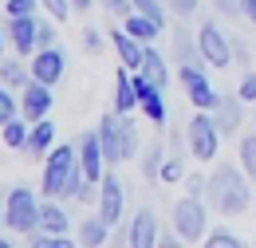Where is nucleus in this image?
Here are the masks:
<instances>
[{
    "instance_id": "9d476101",
    "label": "nucleus",
    "mask_w": 256,
    "mask_h": 248,
    "mask_svg": "<svg viewBox=\"0 0 256 248\" xmlns=\"http://www.w3.org/2000/svg\"><path fill=\"white\" fill-rule=\"evenodd\" d=\"M28 71H32V79L56 87V83L64 79V71H67V56L56 48V44H52V48H40V52L32 56V63H28Z\"/></svg>"
},
{
    "instance_id": "1a4fd4ad",
    "label": "nucleus",
    "mask_w": 256,
    "mask_h": 248,
    "mask_svg": "<svg viewBox=\"0 0 256 248\" xmlns=\"http://www.w3.org/2000/svg\"><path fill=\"white\" fill-rule=\"evenodd\" d=\"M98 217L106 220V224H118L122 217V205H126V189L118 182V174H102V182H98Z\"/></svg>"
},
{
    "instance_id": "ea45409f",
    "label": "nucleus",
    "mask_w": 256,
    "mask_h": 248,
    "mask_svg": "<svg viewBox=\"0 0 256 248\" xmlns=\"http://www.w3.org/2000/svg\"><path fill=\"white\" fill-rule=\"evenodd\" d=\"M213 8L228 16V20H236V16H244V8H240V0H213Z\"/></svg>"
},
{
    "instance_id": "72a5a7b5",
    "label": "nucleus",
    "mask_w": 256,
    "mask_h": 248,
    "mask_svg": "<svg viewBox=\"0 0 256 248\" xmlns=\"http://www.w3.org/2000/svg\"><path fill=\"white\" fill-rule=\"evenodd\" d=\"M201 244H209V248H236L240 244V236H236V232H205V240H201Z\"/></svg>"
},
{
    "instance_id": "cd10ccee",
    "label": "nucleus",
    "mask_w": 256,
    "mask_h": 248,
    "mask_svg": "<svg viewBox=\"0 0 256 248\" xmlns=\"http://www.w3.org/2000/svg\"><path fill=\"white\" fill-rule=\"evenodd\" d=\"M236 162H240V170H244V174H248V178L256 182V130L240 138V150H236Z\"/></svg>"
},
{
    "instance_id": "7ed1b4c3",
    "label": "nucleus",
    "mask_w": 256,
    "mask_h": 248,
    "mask_svg": "<svg viewBox=\"0 0 256 248\" xmlns=\"http://www.w3.org/2000/svg\"><path fill=\"white\" fill-rule=\"evenodd\" d=\"M75 170H79V150L75 146H52V154L44 158V178H40L44 197H64Z\"/></svg>"
},
{
    "instance_id": "4c0bfd02",
    "label": "nucleus",
    "mask_w": 256,
    "mask_h": 248,
    "mask_svg": "<svg viewBox=\"0 0 256 248\" xmlns=\"http://www.w3.org/2000/svg\"><path fill=\"white\" fill-rule=\"evenodd\" d=\"M166 8H170L178 20H190L193 12H197V0H166Z\"/></svg>"
},
{
    "instance_id": "37998d69",
    "label": "nucleus",
    "mask_w": 256,
    "mask_h": 248,
    "mask_svg": "<svg viewBox=\"0 0 256 248\" xmlns=\"http://www.w3.org/2000/svg\"><path fill=\"white\" fill-rule=\"evenodd\" d=\"M240 8H244V20L256 24V0H240Z\"/></svg>"
},
{
    "instance_id": "f03ea898",
    "label": "nucleus",
    "mask_w": 256,
    "mask_h": 248,
    "mask_svg": "<svg viewBox=\"0 0 256 248\" xmlns=\"http://www.w3.org/2000/svg\"><path fill=\"white\" fill-rule=\"evenodd\" d=\"M174 232L182 236V244H201L209 232V205L201 193L178 197L174 201Z\"/></svg>"
},
{
    "instance_id": "f3484780",
    "label": "nucleus",
    "mask_w": 256,
    "mask_h": 248,
    "mask_svg": "<svg viewBox=\"0 0 256 248\" xmlns=\"http://www.w3.org/2000/svg\"><path fill=\"white\" fill-rule=\"evenodd\" d=\"M40 228L44 232H71V217H67V209L60 205V197L40 201Z\"/></svg>"
},
{
    "instance_id": "c756f323",
    "label": "nucleus",
    "mask_w": 256,
    "mask_h": 248,
    "mask_svg": "<svg viewBox=\"0 0 256 248\" xmlns=\"http://www.w3.org/2000/svg\"><path fill=\"white\" fill-rule=\"evenodd\" d=\"M182 178H186V154H170L162 162V182L174 186V182H182Z\"/></svg>"
},
{
    "instance_id": "2f4dec72",
    "label": "nucleus",
    "mask_w": 256,
    "mask_h": 248,
    "mask_svg": "<svg viewBox=\"0 0 256 248\" xmlns=\"http://www.w3.org/2000/svg\"><path fill=\"white\" fill-rule=\"evenodd\" d=\"M16 114H20V102L12 98V87L0 83V126L8 122V118H16Z\"/></svg>"
},
{
    "instance_id": "5701e85b",
    "label": "nucleus",
    "mask_w": 256,
    "mask_h": 248,
    "mask_svg": "<svg viewBox=\"0 0 256 248\" xmlns=\"http://www.w3.org/2000/svg\"><path fill=\"white\" fill-rule=\"evenodd\" d=\"M28 130H32V122L24 114H16V118H8V122L0 126V138H4L8 150H24L28 146Z\"/></svg>"
},
{
    "instance_id": "6ab92c4d",
    "label": "nucleus",
    "mask_w": 256,
    "mask_h": 248,
    "mask_svg": "<svg viewBox=\"0 0 256 248\" xmlns=\"http://www.w3.org/2000/svg\"><path fill=\"white\" fill-rule=\"evenodd\" d=\"M114 110H118V114H134V110H138V91H134L130 67H122V71L114 75Z\"/></svg>"
},
{
    "instance_id": "a211bd4d",
    "label": "nucleus",
    "mask_w": 256,
    "mask_h": 248,
    "mask_svg": "<svg viewBox=\"0 0 256 248\" xmlns=\"http://www.w3.org/2000/svg\"><path fill=\"white\" fill-rule=\"evenodd\" d=\"M52 146H56V126H52V118H40V122H32V130H28V154L32 158H48L52 154Z\"/></svg>"
},
{
    "instance_id": "aec40b11",
    "label": "nucleus",
    "mask_w": 256,
    "mask_h": 248,
    "mask_svg": "<svg viewBox=\"0 0 256 248\" xmlns=\"http://www.w3.org/2000/svg\"><path fill=\"white\" fill-rule=\"evenodd\" d=\"M138 71H142L150 83H158L162 91L170 87V63H166V56H162L158 48H150V44H146V60H142V67H138Z\"/></svg>"
},
{
    "instance_id": "0eeeda50",
    "label": "nucleus",
    "mask_w": 256,
    "mask_h": 248,
    "mask_svg": "<svg viewBox=\"0 0 256 248\" xmlns=\"http://www.w3.org/2000/svg\"><path fill=\"white\" fill-rule=\"evenodd\" d=\"M197 48H201V60L209 67H217V71H228L236 63L232 60V40H228V32H221L217 20H205L197 28Z\"/></svg>"
},
{
    "instance_id": "ddd939ff",
    "label": "nucleus",
    "mask_w": 256,
    "mask_h": 248,
    "mask_svg": "<svg viewBox=\"0 0 256 248\" xmlns=\"http://www.w3.org/2000/svg\"><path fill=\"white\" fill-rule=\"evenodd\" d=\"M36 24H40V16H8V40H12V48H16V56L24 60V56H36Z\"/></svg>"
},
{
    "instance_id": "393cba45",
    "label": "nucleus",
    "mask_w": 256,
    "mask_h": 248,
    "mask_svg": "<svg viewBox=\"0 0 256 248\" xmlns=\"http://www.w3.org/2000/svg\"><path fill=\"white\" fill-rule=\"evenodd\" d=\"M28 79H32V71H28V67H24L20 60H4V63H0V83H4V87L20 91Z\"/></svg>"
},
{
    "instance_id": "c9c22d12",
    "label": "nucleus",
    "mask_w": 256,
    "mask_h": 248,
    "mask_svg": "<svg viewBox=\"0 0 256 248\" xmlns=\"http://www.w3.org/2000/svg\"><path fill=\"white\" fill-rule=\"evenodd\" d=\"M40 0H8L4 4V16H36Z\"/></svg>"
},
{
    "instance_id": "f704fd0d",
    "label": "nucleus",
    "mask_w": 256,
    "mask_h": 248,
    "mask_svg": "<svg viewBox=\"0 0 256 248\" xmlns=\"http://www.w3.org/2000/svg\"><path fill=\"white\" fill-rule=\"evenodd\" d=\"M56 24H60V20H40V24H36V44H40V48H52V44H56ZM40 48H36V52H40Z\"/></svg>"
},
{
    "instance_id": "8fccbe9b",
    "label": "nucleus",
    "mask_w": 256,
    "mask_h": 248,
    "mask_svg": "<svg viewBox=\"0 0 256 248\" xmlns=\"http://www.w3.org/2000/svg\"><path fill=\"white\" fill-rule=\"evenodd\" d=\"M252 122H256V118H252Z\"/></svg>"
},
{
    "instance_id": "a19ab883",
    "label": "nucleus",
    "mask_w": 256,
    "mask_h": 248,
    "mask_svg": "<svg viewBox=\"0 0 256 248\" xmlns=\"http://www.w3.org/2000/svg\"><path fill=\"white\" fill-rule=\"evenodd\" d=\"M236 94H240L244 102H256V71H248V75L240 79V87H236Z\"/></svg>"
},
{
    "instance_id": "58836bf2",
    "label": "nucleus",
    "mask_w": 256,
    "mask_h": 248,
    "mask_svg": "<svg viewBox=\"0 0 256 248\" xmlns=\"http://www.w3.org/2000/svg\"><path fill=\"white\" fill-rule=\"evenodd\" d=\"M102 8H106L110 16H118V20H126L130 12H134V4H130V0H102Z\"/></svg>"
},
{
    "instance_id": "c85d7f7f",
    "label": "nucleus",
    "mask_w": 256,
    "mask_h": 248,
    "mask_svg": "<svg viewBox=\"0 0 256 248\" xmlns=\"http://www.w3.org/2000/svg\"><path fill=\"white\" fill-rule=\"evenodd\" d=\"M142 154V138H138V126H134V118L130 114H122V158H138Z\"/></svg>"
},
{
    "instance_id": "39448f33",
    "label": "nucleus",
    "mask_w": 256,
    "mask_h": 248,
    "mask_svg": "<svg viewBox=\"0 0 256 248\" xmlns=\"http://www.w3.org/2000/svg\"><path fill=\"white\" fill-rule=\"evenodd\" d=\"M4 224L12 232H20V236H28V232L40 228V201H36V193L28 186H16L8 193V201H4Z\"/></svg>"
},
{
    "instance_id": "7c9ffc66",
    "label": "nucleus",
    "mask_w": 256,
    "mask_h": 248,
    "mask_svg": "<svg viewBox=\"0 0 256 248\" xmlns=\"http://www.w3.org/2000/svg\"><path fill=\"white\" fill-rule=\"evenodd\" d=\"M130 4H134V12H146L150 20H158L166 28V0H130Z\"/></svg>"
},
{
    "instance_id": "e433bc0d",
    "label": "nucleus",
    "mask_w": 256,
    "mask_h": 248,
    "mask_svg": "<svg viewBox=\"0 0 256 248\" xmlns=\"http://www.w3.org/2000/svg\"><path fill=\"white\" fill-rule=\"evenodd\" d=\"M83 52H87V56H98V52H102V32L98 28H83Z\"/></svg>"
},
{
    "instance_id": "b1692460",
    "label": "nucleus",
    "mask_w": 256,
    "mask_h": 248,
    "mask_svg": "<svg viewBox=\"0 0 256 248\" xmlns=\"http://www.w3.org/2000/svg\"><path fill=\"white\" fill-rule=\"evenodd\" d=\"M162 162H166V142H150L142 150V178L146 182H162Z\"/></svg>"
},
{
    "instance_id": "c03bdc74",
    "label": "nucleus",
    "mask_w": 256,
    "mask_h": 248,
    "mask_svg": "<svg viewBox=\"0 0 256 248\" xmlns=\"http://www.w3.org/2000/svg\"><path fill=\"white\" fill-rule=\"evenodd\" d=\"M190 193H201V197H205V178H201V174L190 178Z\"/></svg>"
},
{
    "instance_id": "bb28decb",
    "label": "nucleus",
    "mask_w": 256,
    "mask_h": 248,
    "mask_svg": "<svg viewBox=\"0 0 256 248\" xmlns=\"http://www.w3.org/2000/svg\"><path fill=\"white\" fill-rule=\"evenodd\" d=\"M24 240L32 248H71V232H44V228H36Z\"/></svg>"
},
{
    "instance_id": "79ce46f5",
    "label": "nucleus",
    "mask_w": 256,
    "mask_h": 248,
    "mask_svg": "<svg viewBox=\"0 0 256 248\" xmlns=\"http://www.w3.org/2000/svg\"><path fill=\"white\" fill-rule=\"evenodd\" d=\"M232 60H236V63H248V48L240 44V36H232Z\"/></svg>"
},
{
    "instance_id": "dca6fc26",
    "label": "nucleus",
    "mask_w": 256,
    "mask_h": 248,
    "mask_svg": "<svg viewBox=\"0 0 256 248\" xmlns=\"http://www.w3.org/2000/svg\"><path fill=\"white\" fill-rule=\"evenodd\" d=\"M110 44H114V52H118L122 67H130V71L142 67V60H146V44H142V40H134L126 28H114V32H110Z\"/></svg>"
},
{
    "instance_id": "09e8293b",
    "label": "nucleus",
    "mask_w": 256,
    "mask_h": 248,
    "mask_svg": "<svg viewBox=\"0 0 256 248\" xmlns=\"http://www.w3.org/2000/svg\"><path fill=\"white\" fill-rule=\"evenodd\" d=\"M0 52H4V36H0Z\"/></svg>"
},
{
    "instance_id": "412c9836",
    "label": "nucleus",
    "mask_w": 256,
    "mask_h": 248,
    "mask_svg": "<svg viewBox=\"0 0 256 248\" xmlns=\"http://www.w3.org/2000/svg\"><path fill=\"white\" fill-rule=\"evenodd\" d=\"M122 28H126L130 36H134V40H142V44H154L162 32H166V28L158 24V20H150L146 12H130L126 20H122Z\"/></svg>"
},
{
    "instance_id": "49530a36",
    "label": "nucleus",
    "mask_w": 256,
    "mask_h": 248,
    "mask_svg": "<svg viewBox=\"0 0 256 248\" xmlns=\"http://www.w3.org/2000/svg\"><path fill=\"white\" fill-rule=\"evenodd\" d=\"M8 244H12V240H8V236H0V248H8Z\"/></svg>"
},
{
    "instance_id": "2eb2a0df",
    "label": "nucleus",
    "mask_w": 256,
    "mask_h": 248,
    "mask_svg": "<svg viewBox=\"0 0 256 248\" xmlns=\"http://www.w3.org/2000/svg\"><path fill=\"white\" fill-rule=\"evenodd\" d=\"M126 244L130 248H154L158 244V217H154V209H138L134 213V220L126 228Z\"/></svg>"
},
{
    "instance_id": "f8f14e48",
    "label": "nucleus",
    "mask_w": 256,
    "mask_h": 248,
    "mask_svg": "<svg viewBox=\"0 0 256 248\" xmlns=\"http://www.w3.org/2000/svg\"><path fill=\"white\" fill-rule=\"evenodd\" d=\"M106 166V154H102V142H98V130L91 134H83L79 138V170H83V178L87 182H102V170Z\"/></svg>"
},
{
    "instance_id": "4be33fe9",
    "label": "nucleus",
    "mask_w": 256,
    "mask_h": 248,
    "mask_svg": "<svg viewBox=\"0 0 256 248\" xmlns=\"http://www.w3.org/2000/svg\"><path fill=\"white\" fill-rule=\"evenodd\" d=\"M75 240H79V244H87V248H98V244H106V240H110V224H106V220H102V217L95 213V217H87L83 224H79Z\"/></svg>"
},
{
    "instance_id": "20e7f679",
    "label": "nucleus",
    "mask_w": 256,
    "mask_h": 248,
    "mask_svg": "<svg viewBox=\"0 0 256 248\" xmlns=\"http://www.w3.org/2000/svg\"><path fill=\"white\" fill-rule=\"evenodd\" d=\"M221 130L213 122V110H193V118L186 122V142H190V154L197 162H213L221 150Z\"/></svg>"
},
{
    "instance_id": "6e6552de",
    "label": "nucleus",
    "mask_w": 256,
    "mask_h": 248,
    "mask_svg": "<svg viewBox=\"0 0 256 248\" xmlns=\"http://www.w3.org/2000/svg\"><path fill=\"white\" fill-rule=\"evenodd\" d=\"M52 106H56V98H52V87H48V83L28 79V83L20 87V114H24L28 122L48 118V114H52Z\"/></svg>"
},
{
    "instance_id": "4468645a",
    "label": "nucleus",
    "mask_w": 256,
    "mask_h": 248,
    "mask_svg": "<svg viewBox=\"0 0 256 248\" xmlns=\"http://www.w3.org/2000/svg\"><path fill=\"white\" fill-rule=\"evenodd\" d=\"M213 122L221 134H236L244 126V98L240 94H221L217 106H213Z\"/></svg>"
},
{
    "instance_id": "de8ad7c7",
    "label": "nucleus",
    "mask_w": 256,
    "mask_h": 248,
    "mask_svg": "<svg viewBox=\"0 0 256 248\" xmlns=\"http://www.w3.org/2000/svg\"><path fill=\"white\" fill-rule=\"evenodd\" d=\"M0 224H4V205H0Z\"/></svg>"
},
{
    "instance_id": "423d86ee",
    "label": "nucleus",
    "mask_w": 256,
    "mask_h": 248,
    "mask_svg": "<svg viewBox=\"0 0 256 248\" xmlns=\"http://www.w3.org/2000/svg\"><path fill=\"white\" fill-rule=\"evenodd\" d=\"M178 79H182V87H186V94H190L193 110H213V106H217L221 94L213 91V83H209V75H205V60L178 63Z\"/></svg>"
},
{
    "instance_id": "f257e3e1",
    "label": "nucleus",
    "mask_w": 256,
    "mask_h": 248,
    "mask_svg": "<svg viewBox=\"0 0 256 248\" xmlns=\"http://www.w3.org/2000/svg\"><path fill=\"white\" fill-rule=\"evenodd\" d=\"M248 174L236 166H217L209 178H205V205L221 217H240L248 205H252V189H248Z\"/></svg>"
},
{
    "instance_id": "473e14b6",
    "label": "nucleus",
    "mask_w": 256,
    "mask_h": 248,
    "mask_svg": "<svg viewBox=\"0 0 256 248\" xmlns=\"http://www.w3.org/2000/svg\"><path fill=\"white\" fill-rule=\"evenodd\" d=\"M40 8H44L52 20H67V16L75 12V4H71V0H40Z\"/></svg>"
},
{
    "instance_id": "a18cd8bd",
    "label": "nucleus",
    "mask_w": 256,
    "mask_h": 248,
    "mask_svg": "<svg viewBox=\"0 0 256 248\" xmlns=\"http://www.w3.org/2000/svg\"><path fill=\"white\" fill-rule=\"evenodd\" d=\"M71 4H75V8H79V12H87V8H91V4H95V0H71Z\"/></svg>"
},
{
    "instance_id": "9b49d317",
    "label": "nucleus",
    "mask_w": 256,
    "mask_h": 248,
    "mask_svg": "<svg viewBox=\"0 0 256 248\" xmlns=\"http://www.w3.org/2000/svg\"><path fill=\"white\" fill-rule=\"evenodd\" d=\"M98 142H102V154H106V166H122V114L110 110L98 118Z\"/></svg>"
},
{
    "instance_id": "a878e982",
    "label": "nucleus",
    "mask_w": 256,
    "mask_h": 248,
    "mask_svg": "<svg viewBox=\"0 0 256 248\" xmlns=\"http://www.w3.org/2000/svg\"><path fill=\"white\" fill-rule=\"evenodd\" d=\"M174 60H178V63L201 60V48H197V40H193L186 28H178V32H174Z\"/></svg>"
}]
</instances>
